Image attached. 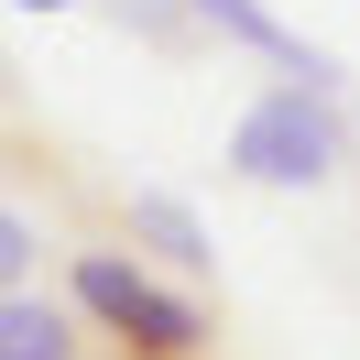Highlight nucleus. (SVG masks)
Returning a JSON list of instances; mask_svg holds the SVG:
<instances>
[{
    "mask_svg": "<svg viewBox=\"0 0 360 360\" xmlns=\"http://www.w3.org/2000/svg\"><path fill=\"white\" fill-rule=\"evenodd\" d=\"M131 240L153 251L164 273H207L219 251H207V229H197V207L186 197H131Z\"/></svg>",
    "mask_w": 360,
    "mask_h": 360,
    "instance_id": "5",
    "label": "nucleus"
},
{
    "mask_svg": "<svg viewBox=\"0 0 360 360\" xmlns=\"http://www.w3.org/2000/svg\"><path fill=\"white\" fill-rule=\"evenodd\" d=\"M338 164H349L338 98H328V88H306V77L262 88L240 120H229V175H240V186H328Z\"/></svg>",
    "mask_w": 360,
    "mask_h": 360,
    "instance_id": "2",
    "label": "nucleus"
},
{
    "mask_svg": "<svg viewBox=\"0 0 360 360\" xmlns=\"http://www.w3.org/2000/svg\"><path fill=\"white\" fill-rule=\"evenodd\" d=\"M0 360H120V349L88 328V316H77V295L0 284Z\"/></svg>",
    "mask_w": 360,
    "mask_h": 360,
    "instance_id": "3",
    "label": "nucleus"
},
{
    "mask_svg": "<svg viewBox=\"0 0 360 360\" xmlns=\"http://www.w3.org/2000/svg\"><path fill=\"white\" fill-rule=\"evenodd\" d=\"M186 11H197V33H229V44H240V55H262V66L306 77V88H338V66L306 44V33H284V22L262 11V0H186Z\"/></svg>",
    "mask_w": 360,
    "mask_h": 360,
    "instance_id": "4",
    "label": "nucleus"
},
{
    "mask_svg": "<svg viewBox=\"0 0 360 360\" xmlns=\"http://www.w3.org/2000/svg\"><path fill=\"white\" fill-rule=\"evenodd\" d=\"M66 295H77V316H88L120 360H207V316L186 306L164 273L120 262V251H77V262H66Z\"/></svg>",
    "mask_w": 360,
    "mask_h": 360,
    "instance_id": "1",
    "label": "nucleus"
},
{
    "mask_svg": "<svg viewBox=\"0 0 360 360\" xmlns=\"http://www.w3.org/2000/svg\"><path fill=\"white\" fill-rule=\"evenodd\" d=\"M11 11H77V0H11Z\"/></svg>",
    "mask_w": 360,
    "mask_h": 360,
    "instance_id": "7",
    "label": "nucleus"
},
{
    "mask_svg": "<svg viewBox=\"0 0 360 360\" xmlns=\"http://www.w3.org/2000/svg\"><path fill=\"white\" fill-rule=\"evenodd\" d=\"M22 273H33V229L0 207V284H22Z\"/></svg>",
    "mask_w": 360,
    "mask_h": 360,
    "instance_id": "6",
    "label": "nucleus"
}]
</instances>
